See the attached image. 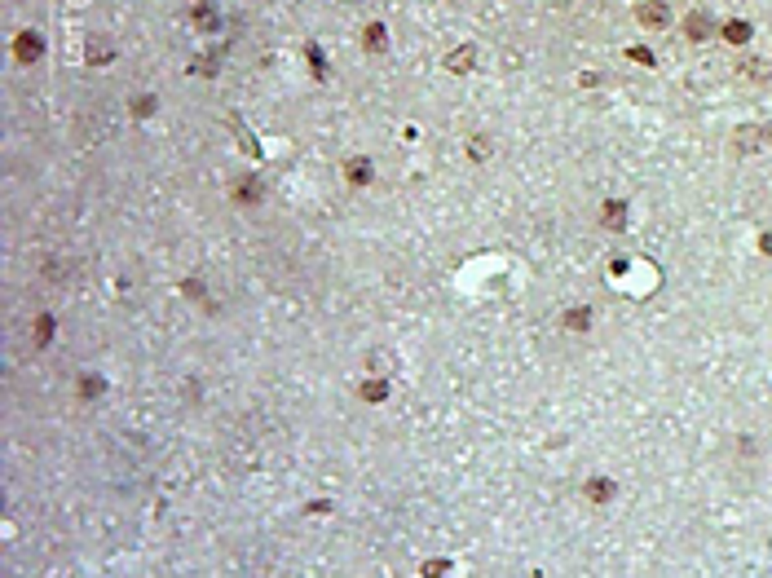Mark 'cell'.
I'll return each instance as SVG.
<instances>
[{"label": "cell", "mask_w": 772, "mask_h": 578, "mask_svg": "<svg viewBox=\"0 0 772 578\" xmlns=\"http://www.w3.org/2000/svg\"><path fill=\"white\" fill-rule=\"evenodd\" d=\"M472 67H477V49H472V44H459L455 54H446V71H455V75H468Z\"/></svg>", "instance_id": "1"}, {"label": "cell", "mask_w": 772, "mask_h": 578, "mask_svg": "<svg viewBox=\"0 0 772 578\" xmlns=\"http://www.w3.org/2000/svg\"><path fill=\"white\" fill-rule=\"evenodd\" d=\"M737 151H759L764 142H772V128H754V124H746V128H737Z\"/></svg>", "instance_id": "2"}, {"label": "cell", "mask_w": 772, "mask_h": 578, "mask_svg": "<svg viewBox=\"0 0 772 578\" xmlns=\"http://www.w3.org/2000/svg\"><path fill=\"white\" fill-rule=\"evenodd\" d=\"M635 18L645 23V27H666V23H671V9L662 5V0H649V5L635 9Z\"/></svg>", "instance_id": "3"}, {"label": "cell", "mask_w": 772, "mask_h": 578, "mask_svg": "<svg viewBox=\"0 0 772 578\" xmlns=\"http://www.w3.org/2000/svg\"><path fill=\"white\" fill-rule=\"evenodd\" d=\"M13 54H18V62H36V58L44 54V40L36 36V31H23L18 44H13Z\"/></svg>", "instance_id": "4"}, {"label": "cell", "mask_w": 772, "mask_h": 578, "mask_svg": "<svg viewBox=\"0 0 772 578\" xmlns=\"http://www.w3.org/2000/svg\"><path fill=\"white\" fill-rule=\"evenodd\" d=\"M344 177L353 181V186H371V177H375V168H371V159H344Z\"/></svg>", "instance_id": "5"}, {"label": "cell", "mask_w": 772, "mask_h": 578, "mask_svg": "<svg viewBox=\"0 0 772 578\" xmlns=\"http://www.w3.org/2000/svg\"><path fill=\"white\" fill-rule=\"evenodd\" d=\"M600 221L609 225V230H627V203H622V199H609V203L600 208Z\"/></svg>", "instance_id": "6"}, {"label": "cell", "mask_w": 772, "mask_h": 578, "mask_svg": "<svg viewBox=\"0 0 772 578\" xmlns=\"http://www.w3.org/2000/svg\"><path fill=\"white\" fill-rule=\"evenodd\" d=\"M583 490H587L591 503H609V499H614V482H609V477H591Z\"/></svg>", "instance_id": "7"}, {"label": "cell", "mask_w": 772, "mask_h": 578, "mask_svg": "<svg viewBox=\"0 0 772 578\" xmlns=\"http://www.w3.org/2000/svg\"><path fill=\"white\" fill-rule=\"evenodd\" d=\"M684 31H688V40H706V36L715 31V23L706 18V13H688V18H684Z\"/></svg>", "instance_id": "8"}, {"label": "cell", "mask_w": 772, "mask_h": 578, "mask_svg": "<svg viewBox=\"0 0 772 578\" xmlns=\"http://www.w3.org/2000/svg\"><path fill=\"white\" fill-rule=\"evenodd\" d=\"M362 44L371 49V54H380V49L388 44V31H384V23H367V31H362Z\"/></svg>", "instance_id": "9"}, {"label": "cell", "mask_w": 772, "mask_h": 578, "mask_svg": "<svg viewBox=\"0 0 772 578\" xmlns=\"http://www.w3.org/2000/svg\"><path fill=\"white\" fill-rule=\"evenodd\" d=\"M362 398H367V402H384V398H388V379H380V375L362 379Z\"/></svg>", "instance_id": "10"}, {"label": "cell", "mask_w": 772, "mask_h": 578, "mask_svg": "<svg viewBox=\"0 0 772 578\" xmlns=\"http://www.w3.org/2000/svg\"><path fill=\"white\" fill-rule=\"evenodd\" d=\"M724 40H728V44H746V40H750V23H746V18L724 23Z\"/></svg>", "instance_id": "11"}, {"label": "cell", "mask_w": 772, "mask_h": 578, "mask_svg": "<svg viewBox=\"0 0 772 578\" xmlns=\"http://www.w3.org/2000/svg\"><path fill=\"white\" fill-rule=\"evenodd\" d=\"M565 327H569V332H587V327H591V309H583V305L569 309L565 313Z\"/></svg>", "instance_id": "12"}, {"label": "cell", "mask_w": 772, "mask_h": 578, "mask_svg": "<svg viewBox=\"0 0 772 578\" xmlns=\"http://www.w3.org/2000/svg\"><path fill=\"white\" fill-rule=\"evenodd\" d=\"M234 199H239V203H260V186H256V181H239V186H234Z\"/></svg>", "instance_id": "13"}, {"label": "cell", "mask_w": 772, "mask_h": 578, "mask_svg": "<svg viewBox=\"0 0 772 578\" xmlns=\"http://www.w3.org/2000/svg\"><path fill=\"white\" fill-rule=\"evenodd\" d=\"M102 389H106L102 375H84V379H80V398H102Z\"/></svg>", "instance_id": "14"}, {"label": "cell", "mask_w": 772, "mask_h": 578, "mask_svg": "<svg viewBox=\"0 0 772 578\" xmlns=\"http://www.w3.org/2000/svg\"><path fill=\"white\" fill-rule=\"evenodd\" d=\"M49 336H53V318L40 313V318H36V344H49Z\"/></svg>", "instance_id": "15"}, {"label": "cell", "mask_w": 772, "mask_h": 578, "mask_svg": "<svg viewBox=\"0 0 772 578\" xmlns=\"http://www.w3.org/2000/svg\"><path fill=\"white\" fill-rule=\"evenodd\" d=\"M194 23H199V27H217V9H212V5H199V9H194Z\"/></svg>", "instance_id": "16"}, {"label": "cell", "mask_w": 772, "mask_h": 578, "mask_svg": "<svg viewBox=\"0 0 772 578\" xmlns=\"http://www.w3.org/2000/svg\"><path fill=\"white\" fill-rule=\"evenodd\" d=\"M151 111H155V97H151V93L133 97V115H141V120H146V115H151Z\"/></svg>", "instance_id": "17"}, {"label": "cell", "mask_w": 772, "mask_h": 578, "mask_svg": "<svg viewBox=\"0 0 772 578\" xmlns=\"http://www.w3.org/2000/svg\"><path fill=\"white\" fill-rule=\"evenodd\" d=\"M468 151H472V159H486V155H490V137H472Z\"/></svg>", "instance_id": "18"}, {"label": "cell", "mask_w": 772, "mask_h": 578, "mask_svg": "<svg viewBox=\"0 0 772 578\" xmlns=\"http://www.w3.org/2000/svg\"><path fill=\"white\" fill-rule=\"evenodd\" d=\"M309 67H314L318 75H327V62H322V49H314V44H309Z\"/></svg>", "instance_id": "19"}, {"label": "cell", "mask_w": 772, "mask_h": 578, "mask_svg": "<svg viewBox=\"0 0 772 578\" xmlns=\"http://www.w3.org/2000/svg\"><path fill=\"white\" fill-rule=\"evenodd\" d=\"M627 54H631V58H635V62H645V67H653V54H649V49H645V44H635V49H627Z\"/></svg>", "instance_id": "20"}, {"label": "cell", "mask_w": 772, "mask_h": 578, "mask_svg": "<svg viewBox=\"0 0 772 578\" xmlns=\"http://www.w3.org/2000/svg\"><path fill=\"white\" fill-rule=\"evenodd\" d=\"M424 570H429V574H446V570H450V560H441V556H437V560H429Z\"/></svg>", "instance_id": "21"}, {"label": "cell", "mask_w": 772, "mask_h": 578, "mask_svg": "<svg viewBox=\"0 0 772 578\" xmlns=\"http://www.w3.org/2000/svg\"><path fill=\"white\" fill-rule=\"evenodd\" d=\"M102 58H110V49H102V44H93V49H89V62H102Z\"/></svg>", "instance_id": "22"}, {"label": "cell", "mask_w": 772, "mask_h": 578, "mask_svg": "<svg viewBox=\"0 0 772 578\" xmlns=\"http://www.w3.org/2000/svg\"><path fill=\"white\" fill-rule=\"evenodd\" d=\"M759 252H764V256H772V230H768V234L759 239Z\"/></svg>", "instance_id": "23"}]
</instances>
